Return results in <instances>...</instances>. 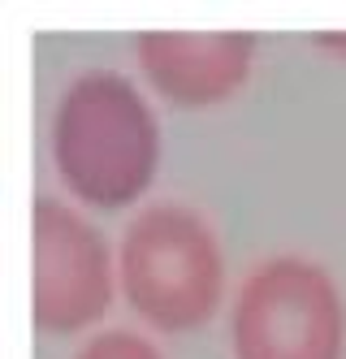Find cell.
Instances as JSON below:
<instances>
[{"label": "cell", "instance_id": "obj_1", "mask_svg": "<svg viewBox=\"0 0 346 359\" xmlns=\"http://www.w3.org/2000/svg\"><path fill=\"white\" fill-rule=\"evenodd\" d=\"M48 151L78 199L113 212L152 187L161 165V121L121 69H83L52 109Z\"/></svg>", "mask_w": 346, "mask_h": 359}, {"label": "cell", "instance_id": "obj_2", "mask_svg": "<svg viewBox=\"0 0 346 359\" xmlns=\"http://www.w3.org/2000/svg\"><path fill=\"white\" fill-rule=\"evenodd\" d=\"M117 286L161 333L208 325L225 294V255L208 217L173 199L139 208L117 243Z\"/></svg>", "mask_w": 346, "mask_h": 359}, {"label": "cell", "instance_id": "obj_3", "mask_svg": "<svg viewBox=\"0 0 346 359\" xmlns=\"http://www.w3.org/2000/svg\"><path fill=\"white\" fill-rule=\"evenodd\" d=\"M342 351L346 299L321 260L277 251L251 264L229 312L234 359H342Z\"/></svg>", "mask_w": 346, "mask_h": 359}, {"label": "cell", "instance_id": "obj_4", "mask_svg": "<svg viewBox=\"0 0 346 359\" xmlns=\"http://www.w3.org/2000/svg\"><path fill=\"white\" fill-rule=\"evenodd\" d=\"M117 251L69 203L39 195L31 208V316L39 333H83L113 303Z\"/></svg>", "mask_w": 346, "mask_h": 359}, {"label": "cell", "instance_id": "obj_5", "mask_svg": "<svg viewBox=\"0 0 346 359\" xmlns=\"http://www.w3.org/2000/svg\"><path fill=\"white\" fill-rule=\"evenodd\" d=\"M143 79L178 109H208L247 83L255 31H139Z\"/></svg>", "mask_w": 346, "mask_h": 359}, {"label": "cell", "instance_id": "obj_6", "mask_svg": "<svg viewBox=\"0 0 346 359\" xmlns=\"http://www.w3.org/2000/svg\"><path fill=\"white\" fill-rule=\"evenodd\" d=\"M74 359H161V351L135 329H100L78 346Z\"/></svg>", "mask_w": 346, "mask_h": 359}, {"label": "cell", "instance_id": "obj_7", "mask_svg": "<svg viewBox=\"0 0 346 359\" xmlns=\"http://www.w3.org/2000/svg\"><path fill=\"white\" fill-rule=\"evenodd\" d=\"M316 43H325L333 57H346V31H316Z\"/></svg>", "mask_w": 346, "mask_h": 359}]
</instances>
